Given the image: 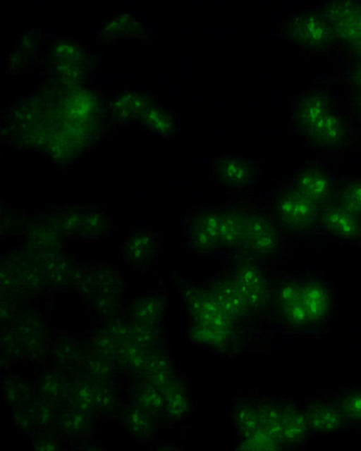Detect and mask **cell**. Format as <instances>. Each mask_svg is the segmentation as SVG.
<instances>
[{"label": "cell", "mask_w": 361, "mask_h": 451, "mask_svg": "<svg viewBox=\"0 0 361 451\" xmlns=\"http://www.w3.org/2000/svg\"><path fill=\"white\" fill-rule=\"evenodd\" d=\"M287 211L298 221H303L310 213V205L302 199L288 202L286 204Z\"/></svg>", "instance_id": "obj_3"}, {"label": "cell", "mask_w": 361, "mask_h": 451, "mask_svg": "<svg viewBox=\"0 0 361 451\" xmlns=\"http://www.w3.org/2000/svg\"><path fill=\"white\" fill-rule=\"evenodd\" d=\"M327 223L334 230L345 235L355 233L356 225L353 218L343 212H334L327 218Z\"/></svg>", "instance_id": "obj_2"}, {"label": "cell", "mask_w": 361, "mask_h": 451, "mask_svg": "<svg viewBox=\"0 0 361 451\" xmlns=\"http://www.w3.org/2000/svg\"><path fill=\"white\" fill-rule=\"evenodd\" d=\"M350 198L354 204L361 206V185H357L351 190Z\"/></svg>", "instance_id": "obj_4"}, {"label": "cell", "mask_w": 361, "mask_h": 451, "mask_svg": "<svg viewBox=\"0 0 361 451\" xmlns=\"http://www.w3.org/2000/svg\"><path fill=\"white\" fill-rule=\"evenodd\" d=\"M303 190L311 197H317L326 189L328 180L326 176L320 173H310L304 175L302 180Z\"/></svg>", "instance_id": "obj_1"}]
</instances>
